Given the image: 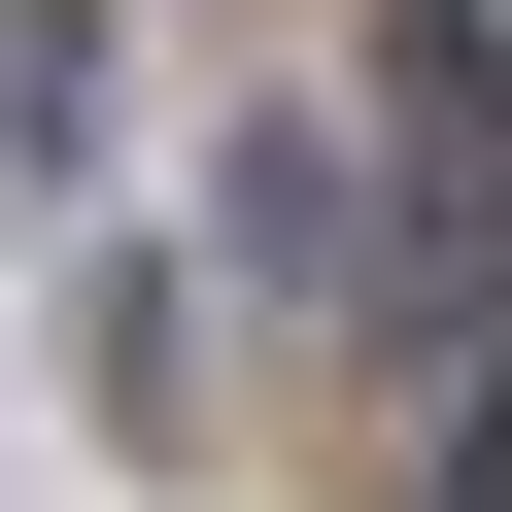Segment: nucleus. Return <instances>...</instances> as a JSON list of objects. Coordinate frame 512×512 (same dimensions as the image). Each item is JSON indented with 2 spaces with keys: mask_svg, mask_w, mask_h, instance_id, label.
Returning a JSON list of instances; mask_svg holds the SVG:
<instances>
[{
  "mask_svg": "<svg viewBox=\"0 0 512 512\" xmlns=\"http://www.w3.org/2000/svg\"><path fill=\"white\" fill-rule=\"evenodd\" d=\"M103 137V0H0V171H69Z\"/></svg>",
  "mask_w": 512,
  "mask_h": 512,
  "instance_id": "nucleus-1",
  "label": "nucleus"
}]
</instances>
